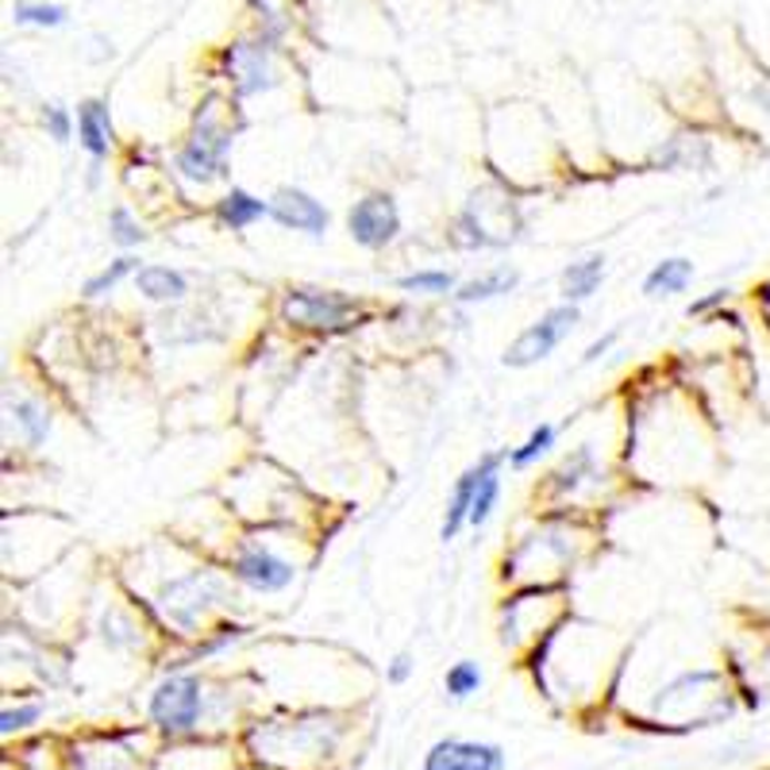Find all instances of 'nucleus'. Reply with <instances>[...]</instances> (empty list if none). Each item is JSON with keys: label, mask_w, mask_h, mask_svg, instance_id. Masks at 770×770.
<instances>
[{"label": "nucleus", "mask_w": 770, "mask_h": 770, "mask_svg": "<svg viewBox=\"0 0 770 770\" xmlns=\"http://www.w3.org/2000/svg\"><path fill=\"white\" fill-rule=\"evenodd\" d=\"M420 770H505V748L490 740L443 736L424 751Z\"/></svg>", "instance_id": "nucleus-16"}, {"label": "nucleus", "mask_w": 770, "mask_h": 770, "mask_svg": "<svg viewBox=\"0 0 770 770\" xmlns=\"http://www.w3.org/2000/svg\"><path fill=\"white\" fill-rule=\"evenodd\" d=\"M39 124H43L47 140H54L59 147L74 140V132H78V120H74V112H70L66 104H43V112H39Z\"/></svg>", "instance_id": "nucleus-31"}, {"label": "nucleus", "mask_w": 770, "mask_h": 770, "mask_svg": "<svg viewBox=\"0 0 770 770\" xmlns=\"http://www.w3.org/2000/svg\"><path fill=\"white\" fill-rule=\"evenodd\" d=\"M224 505L247 528L308 532L305 513H312V509H305L312 505V497L301 490V482H294V474H286L266 459H250L247 466L235 470L232 482L224 485Z\"/></svg>", "instance_id": "nucleus-6"}, {"label": "nucleus", "mask_w": 770, "mask_h": 770, "mask_svg": "<svg viewBox=\"0 0 770 770\" xmlns=\"http://www.w3.org/2000/svg\"><path fill=\"white\" fill-rule=\"evenodd\" d=\"M412 670H417V663H412V655H409V651H401V655H397V659L386 667V682H389V686H404V682H409V678H412Z\"/></svg>", "instance_id": "nucleus-35"}, {"label": "nucleus", "mask_w": 770, "mask_h": 770, "mask_svg": "<svg viewBox=\"0 0 770 770\" xmlns=\"http://www.w3.org/2000/svg\"><path fill=\"white\" fill-rule=\"evenodd\" d=\"M616 339H620V328H609L602 339H594V343H589L586 351H582V367H594V362H602L605 355H609L613 347H616Z\"/></svg>", "instance_id": "nucleus-34"}, {"label": "nucleus", "mask_w": 770, "mask_h": 770, "mask_svg": "<svg viewBox=\"0 0 770 770\" xmlns=\"http://www.w3.org/2000/svg\"><path fill=\"white\" fill-rule=\"evenodd\" d=\"M728 301H732V289H728V286H717V289H709V294L697 297V301H690V308H686V316H690V320H705V316H712L717 308H725Z\"/></svg>", "instance_id": "nucleus-33"}, {"label": "nucleus", "mask_w": 770, "mask_h": 770, "mask_svg": "<svg viewBox=\"0 0 770 770\" xmlns=\"http://www.w3.org/2000/svg\"><path fill=\"white\" fill-rule=\"evenodd\" d=\"M308 558V532L297 528H243L224 551V571L250 597H281L297 586Z\"/></svg>", "instance_id": "nucleus-4"}, {"label": "nucleus", "mask_w": 770, "mask_h": 770, "mask_svg": "<svg viewBox=\"0 0 770 770\" xmlns=\"http://www.w3.org/2000/svg\"><path fill=\"white\" fill-rule=\"evenodd\" d=\"M270 220L281 232H301L308 239H324L331 228V213L320 197H312L301 185H278L270 193Z\"/></svg>", "instance_id": "nucleus-15"}, {"label": "nucleus", "mask_w": 770, "mask_h": 770, "mask_svg": "<svg viewBox=\"0 0 770 770\" xmlns=\"http://www.w3.org/2000/svg\"><path fill=\"white\" fill-rule=\"evenodd\" d=\"M16 23H28V28H62V23H66V8L20 0V4H16Z\"/></svg>", "instance_id": "nucleus-32"}, {"label": "nucleus", "mask_w": 770, "mask_h": 770, "mask_svg": "<svg viewBox=\"0 0 770 770\" xmlns=\"http://www.w3.org/2000/svg\"><path fill=\"white\" fill-rule=\"evenodd\" d=\"M78 147L89 154V162H109V154L116 151V127H112V112L101 96H89L78 104Z\"/></svg>", "instance_id": "nucleus-18"}, {"label": "nucleus", "mask_w": 770, "mask_h": 770, "mask_svg": "<svg viewBox=\"0 0 770 770\" xmlns=\"http://www.w3.org/2000/svg\"><path fill=\"white\" fill-rule=\"evenodd\" d=\"M605 278H609V258H605L602 250H589V255L566 263L563 278H558V297H563L566 305L582 308L605 286Z\"/></svg>", "instance_id": "nucleus-21"}, {"label": "nucleus", "mask_w": 770, "mask_h": 770, "mask_svg": "<svg viewBox=\"0 0 770 770\" xmlns=\"http://www.w3.org/2000/svg\"><path fill=\"white\" fill-rule=\"evenodd\" d=\"M763 294H770V286H767V289H763Z\"/></svg>", "instance_id": "nucleus-36"}, {"label": "nucleus", "mask_w": 770, "mask_h": 770, "mask_svg": "<svg viewBox=\"0 0 770 770\" xmlns=\"http://www.w3.org/2000/svg\"><path fill=\"white\" fill-rule=\"evenodd\" d=\"M135 294L143 297L147 305H185L193 294V281L185 270H177V266H166V263H143V270L132 278Z\"/></svg>", "instance_id": "nucleus-19"}, {"label": "nucleus", "mask_w": 770, "mask_h": 770, "mask_svg": "<svg viewBox=\"0 0 770 770\" xmlns=\"http://www.w3.org/2000/svg\"><path fill=\"white\" fill-rule=\"evenodd\" d=\"M213 220H216V228H224V232H250L255 224L270 220V201L243 189V185H228V189L213 201Z\"/></svg>", "instance_id": "nucleus-20"}, {"label": "nucleus", "mask_w": 770, "mask_h": 770, "mask_svg": "<svg viewBox=\"0 0 770 770\" xmlns=\"http://www.w3.org/2000/svg\"><path fill=\"white\" fill-rule=\"evenodd\" d=\"M43 712H47V701L43 697H16V705L8 701L4 709H0V736L4 740H20V736L35 732L39 725H43Z\"/></svg>", "instance_id": "nucleus-27"}, {"label": "nucleus", "mask_w": 770, "mask_h": 770, "mask_svg": "<svg viewBox=\"0 0 770 770\" xmlns=\"http://www.w3.org/2000/svg\"><path fill=\"white\" fill-rule=\"evenodd\" d=\"M578 324H582V308L578 305H566V301L551 305L540 320H532L528 328H524L521 336H516L513 343L501 351V367L528 370V367H536V362L551 359V355H555L558 347L574 336V328H578Z\"/></svg>", "instance_id": "nucleus-11"}, {"label": "nucleus", "mask_w": 770, "mask_h": 770, "mask_svg": "<svg viewBox=\"0 0 770 770\" xmlns=\"http://www.w3.org/2000/svg\"><path fill=\"white\" fill-rule=\"evenodd\" d=\"M362 301L343 289L324 286H289L278 297V320L308 336H343L359 324Z\"/></svg>", "instance_id": "nucleus-9"}, {"label": "nucleus", "mask_w": 770, "mask_h": 770, "mask_svg": "<svg viewBox=\"0 0 770 770\" xmlns=\"http://www.w3.org/2000/svg\"><path fill=\"white\" fill-rule=\"evenodd\" d=\"M589 528L571 513H543L536 516L524 536H516L505 551V582L513 586H563L571 566L589 551Z\"/></svg>", "instance_id": "nucleus-5"}, {"label": "nucleus", "mask_w": 770, "mask_h": 770, "mask_svg": "<svg viewBox=\"0 0 770 770\" xmlns=\"http://www.w3.org/2000/svg\"><path fill=\"white\" fill-rule=\"evenodd\" d=\"M462 281L455 278V270H443V266H420V270H409L393 281L397 294L404 297H455V289Z\"/></svg>", "instance_id": "nucleus-25"}, {"label": "nucleus", "mask_w": 770, "mask_h": 770, "mask_svg": "<svg viewBox=\"0 0 770 770\" xmlns=\"http://www.w3.org/2000/svg\"><path fill=\"white\" fill-rule=\"evenodd\" d=\"M140 270H143V263L135 255H116L109 266H101V270L89 274V278L81 281V297H85V301H104V297H112L127 278H135Z\"/></svg>", "instance_id": "nucleus-26"}, {"label": "nucleus", "mask_w": 770, "mask_h": 770, "mask_svg": "<svg viewBox=\"0 0 770 770\" xmlns=\"http://www.w3.org/2000/svg\"><path fill=\"white\" fill-rule=\"evenodd\" d=\"M563 586H524L497 609V639L505 651H536L540 639L566 620Z\"/></svg>", "instance_id": "nucleus-8"}, {"label": "nucleus", "mask_w": 770, "mask_h": 770, "mask_svg": "<svg viewBox=\"0 0 770 770\" xmlns=\"http://www.w3.org/2000/svg\"><path fill=\"white\" fill-rule=\"evenodd\" d=\"M232 143H235V127L228 124V116H224L220 101L208 96L197 109V116H193L189 135H185L182 147L174 151L177 182L193 185V189H208V185L228 182Z\"/></svg>", "instance_id": "nucleus-7"}, {"label": "nucleus", "mask_w": 770, "mask_h": 770, "mask_svg": "<svg viewBox=\"0 0 770 770\" xmlns=\"http://www.w3.org/2000/svg\"><path fill=\"white\" fill-rule=\"evenodd\" d=\"M602 485H605L602 455H597L594 443H578V448H574L571 455H563V462L547 474V482H543V501L555 505L551 513H558V509L571 513V509L586 505L589 497H597Z\"/></svg>", "instance_id": "nucleus-12"}, {"label": "nucleus", "mask_w": 770, "mask_h": 770, "mask_svg": "<svg viewBox=\"0 0 770 770\" xmlns=\"http://www.w3.org/2000/svg\"><path fill=\"white\" fill-rule=\"evenodd\" d=\"M516 289H521V270L509 263H497V266H490V270H482V274H474V278L462 281L451 301H455L459 308H474V305L501 301V297L516 294Z\"/></svg>", "instance_id": "nucleus-22"}, {"label": "nucleus", "mask_w": 770, "mask_h": 770, "mask_svg": "<svg viewBox=\"0 0 770 770\" xmlns=\"http://www.w3.org/2000/svg\"><path fill=\"white\" fill-rule=\"evenodd\" d=\"M694 274L697 270H694L690 258H682V255L663 258V263H655L651 270L644 274L639 289H644V297H678L694 286Z\"/></svg>", "instance_id": "nucleus-24"}, {"label": "nucleus", "mask_w": 770, "mask_h": 770, "mask_svg": "<svg viewBox=\"0 0 770 770\" xmlns=\"http://www.w3.org/2000/svg\"><path fill=\"white\" fill-rule=\"evenodd\" d=\"M151 732V728H147ZM147 732H96L85 740H74L70 748V770H143V740Z\"/></svg>", "instance_id": "nucleus-14"}, {"label": "nucleus", "mask_w": 770, "mask_h": 770, "mask_svg": "<svg viewBox=\"0 0 770 770\" xmlns=\"http://www.w3.org/2000/svg\"><path fill=\"white\" fill-rule=\"evenodd\" d=\"M347 732L351 725L343 712L312 705V709L255 717L243 728V743L255 763L270 770H320L339 756Z\"/></svg>", "instance_id": "nucleus-3"}, {"label": "nucleus", "mask_w": 770, "mask_h": 770, "mask_svg": "<svg viewBox=\"0 0 770 770\" xmlns=\"http://www.w3.org/2000/svg\"><path fill=\"white\" fill-rule=\"evenodd\" d=\"M104 228H109V243H116L124 255H132L135 247H143L147 243V228H143L140 213H135L132 205H112L109 208V220H104Z\"/></svg>", "instance_id": "nucleus-28"}, {"label": "nucleus", "mask_w": 770, "mask_h": 770, "mask_svg": "<svg viewBox=\"0 0 770 770\" xmlns=\"http://www.w3.org/2000/svg\"><path fill=\"white\" fill-rule=\"evenodd\" d=\"M116 582L151 613L162 636H174L182 644H193L224 620H235L243 605V589L232 582L220 558L177 536L151 540L147 547L132 551L120 563Z\"/></svg>", "instance_id": "nucleus-1"}, {"label": "nucleus", "mask_w": 770, "mask_h": 770, "mask_svg": "<svg viewBox=\"0 0 770 770\" xmlns=\"http://www.w3.org/2000/svg\"><path fill=\"white\" fill-rule=\"evenodd\" d=\"M270 43H235L228 51V81L239 101L258 96L266 89H274V62H270Z\"/></svg>", "instance_id": "nucleus-17"}, {"label": "nucleus", "mask_w": 770, "mask_h": 770, "mask_svg": "<svg viewBox=\"0 0 770 770\" xmlns=\"http://www.w3.org/2000/svg\"><path fill=\"white\" fill-rule=\"evenodd\" d=\"M482 686H485V675L474 659L451 663L448 675H443V694H448L451 701H470L474 694H482Z\"/></svg>", "instance_id": "nucleus-30"}, {"label": "nucleus", "mask_w": 770, "mask_h": 770, "mask_svg": "<svg viewBox=\"0 0 770 770\" xmlns=\"http://www.w3.org/2000/svg\"><path fill=\"white\" fill-rule=\"evenodd\" d=\"M558 443V424H536L528 435H524V443H516L513 451H509V470H532L540 459H547L551 451H555Z\"/></svg>", "instance_id": "nucleus-29"}, {"label": "nucleus", "mask_w": 770, "mask_h": 770, "mask_svg": "<svg viewBox=\"0 0 770 770\" xmlns=\"http://www.w3.org/2000/svg\"><path fill=\"white\" fill-rule=\"evenodd\" d=\"M54 432V404L47 401L43 389H31L28 382L4 386V443L12 451H35L47 448Z\"/></svg>", "instance_id": "nucleus-10"}, {"label": "nucleus", "mask_w": 770, "mask_h": 770, "mask_svg": "<svg viewBox=\"0 0 770 770\" xmlns=\"http://www.w3.org/2000/svg\"><path fill=\"white\" fill-rule=\"evenodd\" d=\"M250 694H243V678H216L205 670H170L147 690L143 717L154 736L170 743L224 740L243 732Z\"/></svg>", "instance_id": "nucleus-2"}, {"label": "nucleus", "mask_w": 770, "mask_h": 770, "mask_svg": "<svg viewBox=\"0 0 770 770\" xmlns=\"http://www.w3.org/2000/svg\"><path fill=\"white\" fill-rule=\"evenodd\" d=\"M347 235H351L355 247L370 250V255L393 247L401 239V208H397L393 193L374 189L351 201V208H347Z\"/></svg>", "instance_id": "nucleus-13"}, {"label": "nucleus", "mask_w": 770, "mask_h": 770, "mask_svg": "<svg viewBox=\"0 0 770 770\" xmlns=\"http://www.w3.org/2000/svg\"><path fill=\"white\" fill-rule=\"evenodd\" d=\"M478 478H482V470H478V462H470V466L455 478V485H451V497H448V509H443V524H440V540L443 543L459 540L462 532L470 528V509H474Z\"/></svg>", "instance_id": "nucleus-23"}]
</instances>
